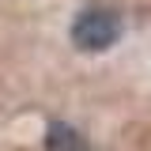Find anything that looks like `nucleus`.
Segmentation results:
<instances>
[{"label":"nucleus","instance_id":"f257e3e1","mask_svg":"<svg viewBox=\"0 0 151 151\" xmlns=\"http://www.w3.org/2000/svg\"><path fill=\"white\" fill-rule=\"evenodd\" d=\"M117 38H121V19L113 12H106V8H87L72 23V42H76V49H83V53H102Z\"/></svg>","mask_w":151,"mask_h":151},{"label":"nucleus","instance_id":"f03ea898","mask_svg":"<svg viewBox=\"0 0 151 151\" xmlns=\"http://www.w3.org/2000/svg\"><path fill=\"white\" fill-rule=\"evenodd\" d=\"M45 151H91V147H87V140H83L72 125L53 121V125H49V136H45Z\"/></svg>","mask_w":151,"mask_h":151}]
</instances>
